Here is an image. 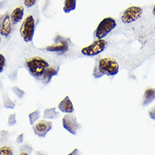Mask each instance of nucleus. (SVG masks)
I'll return each instance as SVG.
<instances>
[{
    "label": "nucleus",
    "instance_id": "1",
    "mask_svg": "<svg viewBox=\"0 0 155 155\" xmlns=\"http://www.w3.org/2000/svg\"><path fill=\"white\" fill-rule=\"evenodd\" d=\"M25 65L31 76L38 79H41L44 73L50 67L49 62L45 58L38 56L28 58Z\"/></svg>",
    "mask_w": 155,
    "mask_h": 155
},
{
    "label": "nucleus",
    "instance_id": "2",
    "mask_svg": "<svg viewBox=\"0 0 155 155\" xmlns=\"http://www.w3.org/2000/svg\"><path fill=\"white\" fill-rule=\"evenodd\" d=\"M96 67L104 76L113 77L119 73L120 65L114 58H101L98 60Z\"/></svg>",
    "mask_w": 155,
    "mask_h": 155
},
{
    "label": "nucleus",
    "instance_id": "3",
    "mask_svg": "<svg viewBox=\"0 0 155 155\" xmlns=\"http://www.w3.org/2000/svg\"><path fill=\"white\" fill-rule=\"evenodd\" d=\"M35 30V21L32 15H28L24 19L23 23L19 29V33L21 37L25 42H31L33 41Z\"/></svg>",
    "mask_w": 155,
    "mask_h": 155
},
{
    "label": "nucleus",
    "instance_id": "4",
    "mask_svg": "<svg viewBox=\"0 0 155 155\" xmlns=\"http://www.w3.org/2000/svg\"><path fill=\"white\" fill-rule=\"evenodd\" d=\"M107 47L108 43L105 39H96L89 46L83 47L81 49V53L86 57H95L103 52Z\"/></svg>",
    "mask_w": 155,
    "mask_h": 155
},
{
    "label": "nucleus",
    "instance_id": "5",
    "mask_svg": "<svg viewBox=\"0 0 155 155\" xmlns=\"http://www.w3.org/2000/svg\"><path fill=\"white\" fill-rule=\"evenodd\" d=\"M116 27V22L111 17H106L101 20L94 31V37L96 39H105Z\"/></svg>",
    "mask_w": 155,
    "mask_h": 155
},
{
    "label": "nucleus",
    "instance_id": "6",
    "mask_svg": "<svg viewBox=\"0 0 155 155\" xmlns=\"http://www.w3.org/2000/svg\"><path fill=\"white\" fill-rule=\"evenodd\" d=\"M143 15V8L138 6H131L123 11L120 20L124 24H131L140 19Z\"/></svg>",
    "mask_w": 155,
    "mask_h": 155
},
{
    "label": "nucleus",
    "instance_id": "7",
    "mask_svg": "<svg viewBox=\"0 0 155 155\" xmlns=\"http://www.w3.org/2000/svg\"><path fill=\"white\" fill-rule=\"evenodd\" d=\"M62 122L63 128L73 135H77L78 130L81 128L77 118L72 114H66L63 116Z\"/></svg>",
    "mask_w": 155,
    "mask_h": 155
},
{
    "label": "nucleus",
    "instance_id": "8",
    "mask_svg": "<svg viewBox=\"0 0 155 155\" xmlns=\"http://www.w3.org/2000/svg\"><path fill=\"white\" fill-rule=\"evenodd\" d=\"M46 50L49 52H55L58 54H64L69 50V44L66 39L61 36L56 38V41L53 44L46 47Z\"/></svg>",
    "mask_w": 155,
    "mask_h": 155
},
{
    "label": "nucleus",
    "instance_id": "9",
    "mask_svg": "<svg viewBox=\"0 0 155 155\" xmlns=\"http://www.w3.org/2000/svg\"><path fill=\"white\" fill-rule=\"evenodd\" d=\"M52 129V123L49 120H39L33 125V131L35 132L36 136L39 137H45L48 132Z\"/></svg>",
    "mask_w": 155,
    "mask_h": 155
},
{
    "label": "nucleus",
    "instance_id": "10",
    "mask_svg": "<svg viewBox=\"0 0 155 155\" xmlns=\"http://www.w3.org/2000/svg\"><path fill=\"white\" fill-rule=\"evenodd\" d=\"M13 30V24L8 14H5L0 18V35L4 37H8Z\"/></svg>",
    "mask_w": 155,
    "mask_h": 155
},
{
    "label": "nucleus",
    "instance_id": "11",
    "mask_svg": "<svg viewBox=\"0 0 155 155\" xmlns=\"http://www.w3.org/2000/svg\"><path fill=\"white\" fill-rule=\"evenodd\" d=\"M58 110L64 114H73L74 112V106L69 96H65L59 102Z\"/></svg>",
    "mask_w": 155,
    "mask_h": 155
},
{
    "label": "nucleus",
    "instance_id": "12",
    "mask_svg": "<svg viewBox=\"0 0 155 155\" xmlns=\"http://www.w3.org/2000/svg\"><path fill=\"white\" fill-rule=\"evenodd\" d=\"M24 8L22 6H19L15 8L13 11H12L11 15H9L10 17V20L13 25H16V24L19 23L24 17Z\"/></svg>",
    "mask_w": 155,
    "mask_h": 155
},
{
    "label": "nucleus",
    "instance_id": "13",
    "mask_svg": "<svg viewBox=\"0 0 155 155\" xmlns=\"http://www.w3.org/2000/svg\"><path fill=\"white\" fill-rule=\"evenodd\" d=\"M58 74V68H56V67H49V68L46 70V72L44 73V74H43L42 78H41V80H42V82L45 84H48L51 81L52 78L54 77V76H57Z\"/></svg>",
    "mask_w": 155,
    "mask_h": 155
},
{
    "label": "nucleus",
    "instance_id": "14",
    "mask_svg": "<svg viewBox=\"0 0 155 155\" xmlns=\"http://www.w3.org/2000/svg\"><path fill=\"white\" fill-rule=\"evenodd\" d=\"M155 101V89L148 88L145 90L143 97V105H148Z\"/></svg>",
    "mask_w": 155,
    "mask_h": 155
},
{
    "label": "nucleus",
    "instance_id": "15",
    "mask_svg": "<svg viewBox=\"0 0 155 155\" xmlns=\"http://www.w3.org/2000/svg\"><path fill=\"white\" fill-rule=\"evenodd\" d=\"M76 7H77V0H64L62 9L64 13L68 14L75 10Z\"/></svg>",
    "mask_w": 155,
    "mask_h": 155
},
{
    "label": "nucleus",
    "instance_id": "16",
    "mask_svg": "<svg viewBox=\"0 0 155 155\" xmlns=\"http://www.w3.org/2000/svg\"><path fill=\"white\" fill-rule=\"evenodd\" d=\"M58 116V112L57 111L56 107H51V108H47L44 110L43 113V118L46 120H51L55 119Z\"/></svg>",
    "mask_w": 155,
    "mask_h": 155
},
{
    "label": "nucleus",
    "instance_id": "17",
    "mask_svg": "<svg viewBox=\"0 0 155 155\" xmlns=\"http://www.w3.org/2000/svg\"><path fill=\"white\" fill-rule=\"evenodd\" d=\"M40 118V111L38 110H34L31 113L29 114V120H30V124L33 125L35 124V122L39 120Z\"/></svg>",
    "mask_w": 155,
    "mask_h": 155
},
{
    "label": "nucleus",
    "instance_id": "18",
    "mask_svg": "<svg viewBox=\"0 0 155 155\" xmlns=\"http://www.w3.org/2000/svg\"><path fill=\"white\" fill-rule=\"evenodd\" d=\"M3 104L5 108L14 109L15 107V104L14 101H12L7 95H4L3 97Z\"/></svg>",
    "mask_w": 155,
    "mask_h": 155
},
{
    "label": "nucleus",
    "instance_id": "19",
    "mask_svg": "<svg viewBox=\"0 0 155 155\" xmlns=\"http://www.w3.org/2000/svg\"><path fill=\"white\" fill-rule=\"evenodd\" d=\"M0 155H14V150L8 146H4L0 147Z\"/></svg>",
    "mask_w": 155,
    "mask_h": 155
},
{
    "label": "nucleus",
    "instance_id": "20",
    "mask_svg": "<svg viewBox=\"0 0 155 155\" xmlns=\"http://www.w3.org/2000/svg\"><path fill=\"white\" fill-rule=\"evenodd\" d=\"M12 90H13V92L16 95L19 97V98H22V97L25 95L24 90H22L21 89H19V87H13V88H12Z\"/></svg>",
    "mask_w": 155,
    "mask_h": 155
},
{
    "label": "nucleus",
    "instance_id": "21",
    "mask_svg": "<svg viewBox=\"0 0 155 155\" xmlns=\"http://www.w3.org/2000/svg\"><path fill=\"white\" fill-rule=\"evenodd\" d=\"M16 115L14 113V114H11L10 116H8V126H14V125L16 124Z\"/></svg>",
    "mask_w": 155,
    "mask_h": 155
},
{
    "label": "nucleus",
    "instance_id": "22",
    "mask_svg": "<svg viewBox=\"0 0 155 155\" xmlns=\"http://www.w3.org/2000/svg\"><path fill=\"white\" fill-rule=\"evenodd\" d=\"M5 63H6V59L4 55L0 53V73H2L5 67Z\"/></svg>",
    "mask_w": 155,
    "mask_h": 155
},
{
    "label": "nucleus",
    "instance_id": "23",
    "mask_svg": "<svg viewBox=\"0 0 155 155\" xmlns=\"http://www.w3.org/2000/svg\"><path fill=\"white\" fill-rule=\"evenodd\" d=\"M37 0H24V4L26 8H32L35 4Z\"/></svg>",
    "mask_w": 155,
    "mask_h": 155
},
{
    "label": "nucleus",
    "instance_id": "24",
    "mask_svg": "<svg viewBox=\"0 0 155 155\" xmlns=\"http://www.w3.org/2000/svg\"><path fill=\"white\" fill-rule=\"evenodd\" d=\"M93 76L94 78H102L104 75L101 74V72L99 71L98 68L96 67V65L94 66V72H93Z\"/></svg>",
    "mask_w": 155,
    "mask_h": 155
},
{
    "label": "nucleus",
    "instance_id": "25",
    "mask_svg": "<svg viewBox=\"0 0 155 155\" xmlns=\"http://www.w3.org/2000/svg\"><path fill=\"white\" fill-rule=\"evenodd\" d=\"M148 115L150 116V118L153 119V120H155V106L153 107V108L148 111Z\"/></svg>",
    "mask_w": 155,
    "mask_h": 155
},
{
    "label": "nucleus",
    "instance_id": "26",
    "mask_svg": "<svg viewBox=\"0 0 155 155\" xmlns=\"http://www.w3.org/2000/svg\"><path fill=\"white\" fill-rule=\"evenodd\" d=\"M68 155H82L81 152H80V150L79 149H78V148H75V149H74L73 151L71 152L70 153H68Z\"/></svg>",
    "mask_w": 155,
    "mask_h": 155
},
{
    "label": "nucleus",
    "instance_id": "27",
    "mask_svg": "<svg viewBox=\"0 0 155 155\" xmlns=\"http://www.w3.org/2000/svg\"><path fill=\"white\" fill-rule=\"evenodd\" d=\"M23 137H24V134H19L17 137V143H23Z\"/></svg>",
    "mask_w": 155,
    "mask_h": 155
},
{
    "label": "nucleus",
    "instance_id": "28",
    "mask_svg": "<svg viewBox=\"0 0 155 155\" xmlns=\"http://www.w3.org/2000/svg\"><path fill=\"white\" fill-rule=\"evenodd\" d=\"M19 155H29L27 153H25V152H22V153H20V154Z\"/></svg>",
    "mask_w": 155,
    "mask_h": 155
},
{
    "label": "nucleus",
    "instance_id": "29",
    "mask_svg": "<svg viewBox=\"0 0 155 155\" xmlns=\"http://www.w3.org/2000/svg\"><path fill=\"white\" fill-rule=\"evenodd\" d=\"M153 15L155 16V5L154 7H153Z\"/></svg>",
    "mask_w": 155,
    "mask_h": 155
},
{
    "label": "nucleus",
    "instance_id": "30",
    "mask_svg": "<svg viewBox=\"0 0 155 155\" xmlns=\"http://www.w3.org/2000/svg\"><path fill=\"white\" fill-rule=\"evenodd\" d=\"M0 43H1V37H0Z\"/></svg>",
    "mask_w": 155,
    "mask_h": 155
}]
</instances>
